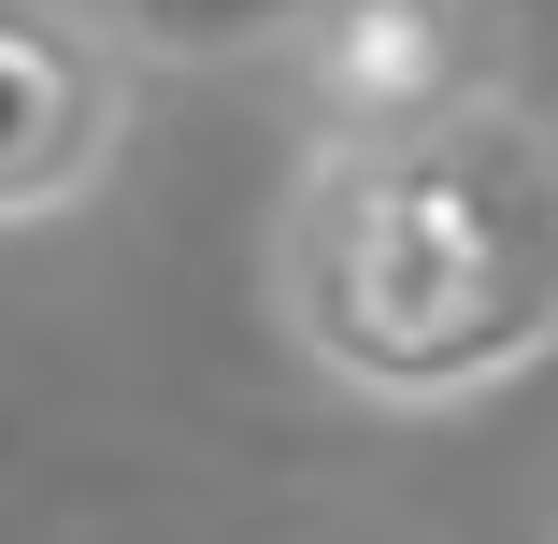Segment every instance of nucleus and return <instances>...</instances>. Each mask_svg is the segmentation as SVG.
Segmentation results:
<instances>
[{
	"label": "nucleus",
	"instance_id": "obj_2",
	"mask_svg": "<svg viewBox=\"0 0 558 544\" xmlns=\"http://www.w3.org/2000/svg\"><path fill=\"white\" fill-rule=\"evenodd\" d=\"M144 116V44L130 15L86 0H0V230L100 201Z\"/></svg>",
	"mask_w": 558,
	"mask_h": 544
},
{
	"label": "nucleus",
	"instance_id": "obj_1",
	"mask_svg": "<svg viewBox=\"0 0 558 544\" xmlns=\"http://www.w3.org/2000/svg\"><path fill=\"white\" fill-rule=\"evenodd\" d=\"M272 315L373 415L530 387L558 359V116L501 86L401 144H315L272 215Z\"/></svg>",
	"mask_w": 558,
	"mask_h": 544
},
{
	"label": "nucleus",
	"instance_id": "obj_3",
	"mask_svg": "<svg viewBox=\"0 0 558 544\" xmlns=\"http://www.w3.org/2000/svg\"><path fill=\"white\" fill-rule=\"evenodd\" d=\"M301 100H315V144H401L501 100V44L487 15H444V0H344L301 29Z\"/></svg>",
	"mask_w": 558,
	"mask_h": 544
}]
</instances>
